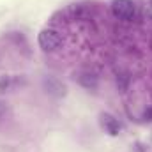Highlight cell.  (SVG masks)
I'll list each match as a JSON object with an SVG mask.
<instances>
[{
  "label": "cell",
  "mask_w": 152,
  "mask_h": 152,
  "mask_svg": "<svg viewBox=\"0 0 152 152\" xmlns=\"http://www.w3.org/2000/svg\"><path fill=\"white\" fill-rule=\"evenodd\" d=\"M37 42L42 51H57L62 46V36L55 28H42L37 36Z\"/></svg>",
  "instance_id": "obj_1"
},
{
  "label": "cell",
  "mask_w": 152,
  "mask_h": 152,
  "mask_svg": "<svg viewBox=\"0 0 152 152\" xmlns=\"http://www.w3.org/2000/svg\"><path fill=\"white\" fill-rule=\"evenodd\" d=\"M112 12L118 20L131 21L134 18V12H136L134 2L133 0H113L112 2Z\"/></svg>",
  "instance_id": "obj_2"
},
{
  "label": "cell",
  "mask_w": 152,
  "mask_h": 152,
  "mask_svg": "<svg viewBox=\"0 0 152 152\" xmlns=\"http://www.w3.org/2000/svg\"><path fill=\"white\" fill-rule=\"evenodd\" d=\"M42 87H44V90H46L48 94H51V96H55V97H60V96L66 94L64 83H60V81H58L57 78H53V76L44 78V80H42Z\"/></svg>",
  "instance_id": "obj_3"
},
{
  "label": "cell",
  "mask_w": 152,
  "mask_h": 152,
  "mask_svg": "<svg viewBox=\"0 0 152 152\" xmlns=\"http://www.w3.org/2000/svg\"><path fill=\"white\" fill-rule=\"evenodd\" d=\"M101 124H103V127L106 129V133L112 134V136H117V134L120 133V129H122L120 122L110 113H103L101 115Z\"/></svg>",
  "instance_id": "obj_4"
},
{
  "label": "cell",
  "mask_w": 152,
  "mask_h": 152,
  "mask_svg": "<svg viewBox=\"0 0 152 152\" xmlns=\"http://www.w3.org/2000/svg\"><path fill=\"white\" fill-rule=\"evenodd\" d=\"M76 81L83 87V88H96L97 87V76L88 73V71H83V73H78V76H75Z\"/></svg>",
  "instance_id": "obj_5"
},
{
  "label": "cell",
  "mask_w": 152,
  "mask_h": 152,
  "mask_svg": "<svg viewBox=\"0 0 152 152\" xmlns=\"http://www.w3.org/2000/svg\"><path fill=\"white\" fill-rule=\"evenodd\" d=\"M9 85H11L9 76H2V80H0V92H5L9 88Z\"/></svg>",
  "instance_id": "obj_6"
},
{
  "label": "cell",
  "mask_w": 152,
  "mask_h": 152,
  "mask_svg": "<svg viewBox=\"0 0 152 152\" xmlns=\"http://www.w3.org/2000/svg\"><path fill=\"white\" fill-rule=\"evenodd\" d=\"M145 118H147V120H152V110L145 112Z\"/></svg>",
  "instance_id": "obj_7"
},
{
  "label": "cell",
  "mask_w": 152,
  "mask_h": 152,
  "mask_svg": "<svg viewBox=\"0 0 152 152\" xmlns=\"http://www.w3.org/2000/svg\"><path fill=\"white\" fill-rule=\"evenodd\" d=\"M151 7H152V0H151Z\"/></svg>",
  "instance_id": "obj_8"
}]
</instances>
